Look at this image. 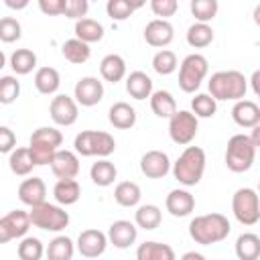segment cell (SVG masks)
Masks as SVG:
<instances>
[{"label": "cell", "mask_w": 260, "mask_h": 260, "mask_svg": "<svg viewBox=\"0 0 260 260\" xmlns=\"http://www.w3.org/2000/svg\"><path fill=\"white\" fill-rule=\"evenodd\" d=\"M232 232L230 219L223 213H205V215H195L189 221V236L193 242L201 246H211L217 242H223Z\"/></svg>", "instance_id": "cell-1"}, {"label": "cell", "mask_w": 260, "mask_h": 260, "mask_svg": "<svg viewBox=\"0 0 260 260\" xmlns=\"http://www.w3.org/2000/svg\"><path fill=\"white\" fill-rule=\"evenodd\" d=\"M209 95L215 102H240L246 98L248 91V79L244 77V73L236 71V69H228V71H215L209 81Z\"/></svg>", "instance_id": "cell-2"}, {"label": "cell", "mask_w": 260, "mask_h": 260, "mask_svg": "<svg viewBox=\"0 0 260 260\" xmlns=\"http://www.w3.org/2000/svg\"><path fill=\"white\" fill-rule=\"evenodd\" d=\"M173 177L185 185V187H195L205 173V150L201 146H187L179 158L173 162Z\"/></svg>", "instance_id": "cell-3"}, {"label": "cell", "mask_w": 260, "mask_h": 260, "mask_svg": "<svg viewBox=\"0 0 260 260\" xmlns=\"http://www.w3.org/2000/svg\"><path fill=\"white\" fill-rule=\"evenodd\" d=\"M73 146H75V154L108 158L116 150V140L112 134L104 130H81L75 136Z\"/></svg>", "instance_id": "cell-4"}, {"label": "cell", "mask_w": 260, "mask_h": 260, "mask_svg": "<svg viewBox=\"0 0 260 260\" xmlns=\"http://www.w3.org/2000/svg\"><path fill=\"white\" fill-rule=\"evenodd\" d=\"M256 160V146L248 134H234L225 146V167L232 173H246Z\"/></svg>", "instance_id": "cell-5"}, {"label": "cell", "mask_w": 260, "mask_h": 260, "mask_svg": "<svg viewBox=\"0 0 260 260\" xmlns=\"http://www.w3.org/2000/svg\"><path fill=\"white\" fill-rule=\"evenodd\" d=\"M28 219H30V225L45 232H61L69 225V213L61 205H55L49 201L30 207Z\"/></svg>", "instance_id": "cell-6"}, {"label": "cell", "mask_w": 260, "mask_h": 260, "mask_svg": "<svg viewBox=\"0 0 260 260\" xmlns=\"http://www.w3.org/2000/svg\"><path fill=\"white\" fill-rule=\"evenodd\" d=\"M209 71V63L201 53L187 55L179 65V87L185 93H195Z\"/></svg>", "instance_id": "cell-7"}, {"label": "cell", "mask_w": 260, "mask_h": 260, "mask_svg": "<svg viewBox=\"0 0 260 260\" xmlns=\"http://www.w3.org/2000/svg\"><path fill=\"white\" fill-rule=\"evenodd\" d=\"M232 211L242 225H256L260 221V201L256 189L252 187L238 189L232 197Z\"/></svg>", "instance_id": "cell-8"}, {"label": "cell", "mask_w": 260, "mask_h": 260, "mask_svg": "<svg viewBox=\"0 0 260 260\" xmlns=\"http://www.w3.org/2000/svg\"><path fill=\"white\" fill-rule=\"evenodd\" d=\"M199 130V120L189 110H177L169 118V136L175 144L187 146L195 140Z\"/></svg>", "instance_id": "cell-9"}, {"label": "cell", "mask_w": 260, "mask_h": 260, "mask_svg": "<svg viewBox=\"0 0 260 260\" xmlns=\"http://www.w3.org/2000/svg\"><path fill=\"white\" fill-rule=\"evenodd\" d=\"M30 228L28 211L22 209H12L6 215L0 217V244H6L16 238H24Z\"/></svg>", "instance_id": "cell-10"}, {"label": "cell", "mask_w": 260, "mask_h": 260, "mask_svg": "<svg viewBox=\"0 0 260 260\" xmlns=\"http://www.w3.org/2000/svg\"><path fill=\"white\" fill-rule=\"evenodd\" d=\"M49 116L57 126H73L79 116L75 100L67 93H57L49 104Z\"/></svg>", "instance_id": "cell-11"}, {"label": "cell", "mask_w": 260, "mask_h": 260, "mask_svg": "<svg viewBox=\"0 0 260 260\" xmlns=\"http://www.w3.org/2000/svg\"><path fill=\"white\" fill-rule=\"evenodd\" d=\"M102 98H104V83L93 75L81 77L73 87V100L77 106L91 108V106L100 104Z\"/></svg>", "instance_id": "cell-12"}, {"label": "cell", "mask_w": 260, "mask_h": 260, "mask_svg": "<svg viewBox=\"0 0 260 260\" xmlns=\"http://www.w3.org/2000/svg\"><path fill=\"white\" fill-rule=\"evenodd\" d=\"M77 252L85 258H98L106 252L108 248V238L104 232L100 230H83L79 236H77V244H75Z\"/></svg>", "instance_id": "cell-13"}, {"label": "cell", "mask_w": 260, "mask_h": 260, "mask_svg": "<svg viewBox=\"0 0 260 260\" xmlns=\"http://www.w3.org/2000/svg\"><path fill=\"white\" fill-rule=\"evenodd\" d=\"M106 238H108V244H112L114 248L126 250V248H130V246L136 242V238H138V228H136L132 221H128V219H118V221H114V223L108 228Z\"/></svg>", "instance_id": "cell-14"}, {"label": "cell", "mask_w": 260, "mask_h": 260, "mask_svg": "<svg viewBox=\"0 0 260 260\" xmlns=\"http://www.w3.org/2000/svg\"><path fill=\"white\" fill-rule=\"evenodd\" d=\"M140 171L148 179H162L171 171L169 154L162 150H148L140 156Z\"/></svg>", "instance_id": "cell-15"}, {"label": "cell", "mask_w": 260, "mask_h": 260, "mask_svg": "<svg viewBox=\"0 0 260 260\" xmlns=\"http://www.w3.org/2000/svg\"><path fill=\"white\" fill-rule=\"evenodd\" d=\"M175 39V28L169 20H162V18H154L150 20L146 26H144V41L150 45V47H156V49H162L167 45H171Z\"/></svg>", "instance_id": "cell-16"}, {"label": "cell", "mask_w": 260, "mask_h": 260, "mask_svg": "<svg viewBox=\"0 0 260 260\" xmlns=\"http://www.w3.org/2000/svg\"><path fill=\"white\" fill-rule=\"evenodd\" d=\"M53 175L59 179H75L79 175V158L73 150H57L49 162Z\"/></svg>", "instance_id": "cell-17"}, {"label": "cell", "mask_w": 260, "mask_h": 260, "mask_svg": "<svg viewBox=\"0 0 260 260\" xmlns=\"http://www.w3.org/2000/svg\"><path fill=\"white\" fill-rule=\"evenodd\" d=\"M18 199L28 205V207H35V205H41L45 203L47 199V185L41 177H28L24 179L20 185H18Z\"/></svg>", "instance_id": "cell-18"}, {"label": "cell", "mask_w": 260, "mask_h": 260, "mask_svg": "<svg viewBox=\"0 0 260 260\" xmlns=\"http://www.w3.org/2000/svg\"><path fill=\"white\" fill-rule=\"evenodd\" d=\"M165 207L173 217H187L195 209V197L187 189H173L165 199Z\"/></svg>", "instance_id": "cell-19"}, {"label": "cell", "mask_w": 260, "mask_h": 260, "mask_svg": "<svg viewBox=\"0 0 260 260\" xmlns=\"http://www.w3.org/2000/svg\"><path fill=\"white\" fill-rule=\"evenodd\" d=\"M232 118L242 128H254L260 124V106L252 100H240L232 108Z\"/></svg>", "instance_id": "cell-20"}, {"label": "cell", "mask_w": 260, "mask_h": 260, "mask_svg": "<svg viewBox=\"0 0 260 260\" xmlns=\"http://www.w3.org/2000/svg\"><path fill=\"white\" fill-rule=\"evenodd\" d=\"M108 120L118 130H130L136 124V110L128 102H116L108 110Z\"/></svg>", "instance_id": "cell-21"}, {"label": "cell", "mask_w": 260, "mask_h": 260, "mask_svg": "<svg viewBox=\"0 0 260 260\" xmlns=\"http://www.w3.org/2000/svg\"><path fill=\"white\" fill-rule=\"evenodd\" d=\"M100 75L110 83H118L126 77V61L122 55L110 53L100 61Z\"/></svg>", "instance_id": "cell-22"}, {"label": "cell", "mask_w": 260, "mask_h": 260, "mask_svg": "<svg viewBox=\"0 0 260 260\" xmlns=\"http://www.w3.org/2000/svg\"><path fill=\"white\" fill-rule=\"evenodd\" d=\"M136 260H177V256L169 244L148 240L136 248Z\"/></svg>", "instance_id": "cell-23"}, {"label": "cell", "mask_w": 260, "mask_h": 260, "mask_svg": "<svg viewBox=\"0 0 260 260\" xmlns=\"http://www.w3.org/2000/svg\"><path fill=\"white\" fill-rule=\"evenodd\" d=\"M53 197H55L57 205H63V207L73 205L81 197V187L75 179H59L53 187Z\"/></svg>", "instance_id": "cell-24"}, {"label": "cell", "mask_w": 260, "mask_h": 260, "mask_svg": "<svg viewBox=\"0 0 260 260\" xmlns=\"http://www.w3.org/2000/svg\"><path fill=\"white\" fill-rule=\"evenodd\" d=\"M126 91L134 100H146L152 93V79L144 71H132L126 77Z\"/></svg>", "instance_id": "cell-25"}, {"label": "cell", "mask_w": 260, "mask_h": 260, "mask_svg": "<svg viewBox=\"0 0 260 260\" xmlns=\"http://www.w3.org/2000/svg\"><path fill=\"white\" fill-rule=\"evenodd\" d=\"M61 85V75L55 67H39L35 73V87L43 95H53Z\"/></svg>", "instance_id": "cell-26"}, {"label": "cell", "mask_w": 260, "mask_h": 260, "mask_svg": "<svg viewBox=\"0 0 260 260\" xmlns=\"http://www.w3.org/2000/svg\"><path fill=\"white\" fill-rule=\"evenodd\" d=\"M75 39H79L81 43L85 45H91V43H98L104 39V26L102 22L93 20V18H81V20H75Z\"/></svg>", "instance_id": "cell-27"}, {"label": "cell", "mask_w": 260, "mask_h": 260, "mask_svg": "<svg viewBox=\"0 0 260 260\" xmlns=\"http://www.w3.org/2000/svg\"><path fill=\"white\" fill-rule=\"evenodd\" d=\"M148 100H150V110H152V114L158 116V118H171V116L177 112V102H175L173 93L167 91V89H156V91H152Z\"/></svg>", "instance_id": "cell-28"}, {"label": "cell", "mask_w": 260, "mask_h": 260, "mask_svg": "<svg viewBox=\"0 0 260 260\" xmlns=\"http://www.w3.org/2000/svg\"><path fill=\"white\" fill-rule=\"evenodd\" d=\"M118 177V169L112 160L108 158H100L91 165L89 169V179L98 185V187H110Z\"/></svg>", "instance_id": "cell-29"}, {"label": "cell", "mask_w": 260, "mask_h": 260, "mask_svg": "<svg viewBox=\"0 0 260 260\" xmlns=\"http://www.w3.org/2000/svg\"><path fill=\"white\" fill-rule=\"evenodd\" d=\"M8 167L16 177H26L32 173L35 162L28 152V146H16L8 156Z\"/></svg>", "instance_id": "cell-30"}, {"label": "cell", "mask_w": 260, "mask_h": 260, "mask_svg": "<svg viewBox=\"0 0 260 260\" xmlns=\"http://www.w3.org/2000/svg\"><path fill=\"white\" fill-rule=\"evenodd\" d=\"M75 254V244L67 236H55L45 248L47 260H71Z\"/></svg>", "instance_id": "cell-31"}, {"label": "cell", "mask_w": 260, "mask_h": 260, "mask_svg": "<svg viewBox=\"0 0 260 260\" xmlns=\"http://www.w3.org/2000/svg\"><path fill=\"white\" fill-rule=\"evenodd\" d=\"M236 256L240 260H258L260 258V238L252 232L240 234L236 240Z\"/></svg>", "instance_id": "cell-32"}, {"label": "cell", "mask_w": 260, "mask_h": 260, "mask_svg": "<svg viewBox=\"0 0 260 260\" xmlns=\"http://www.w3.org/2000/svg\"><path fill=\"white\" fill-rule=\"evenodd\" d=\"M140 197H142V191L134 181H122L114 189V199L122 207H136L140 203Z\"/></svg>", "instance_id": "cell-33"}, {"label": "cell", "mask_w": 260, "mask_h": 260, "mask_svg": "<svg viewBox=\"0 0 260 260\" xmlns=\"http://www.w3.org/2000/svg\"><path fill=\"white\" fill-rule=\"evenodd\" d=\"M160 221H162V213H160V209H158L156 205H152V203L140 205V207L136 209V213H134V225H136V228H142V230H146V232L156 230V228L160 225Z\"/></svg>", "instance_id": "cell-34"}, {"label": "cell", "mask_w": 260, "mask_h": 260, "mask_svg": "<svg viewBox=\"0 0 260 260\" xmlns=\"http://www.w3.org/2000/svg\"><path fill=\"white\" fill-rule=\"evenodd\" d=\"M61 55H63L69 63L81 65V63H85V61L89 59L91 49H89V45L81 43L79 39H69V41H65V43L61 45Z\"/></svg>", "instance_id": "cell-35"}, {"label": "cell", "mask_w": 260, "mask_h": 260, "mask_svg": "<svg viewBox=\"0 0 260 260\" xmlns=\"http://www.w3.org/2000/svg\"><path fill=\"white\" fill-rule=\"evenodd\" d=\"M213 28L209 24H203V22H193L189 28H187V43L193 47V49H205L213 43Z\"/></svg>", "instance_id": "cell-36"}, {"label": "cell", "mask_w": 260, "mask_h": 260, "mask_svg": "<svg viewBox=\"0 0 260 260\" xmlns=\"http://www.w3.org/2000/svg\"><path fill=\"white\" fill-rule=\"evenodd\" d=\"M10 67L16 75H28L37 67V55L30 49H16L10 55Z\"/></svg>", "instance_id": "cell-37"}, {"label": "cell", "mask_w": 260, "mask_h": 260, "mask_svg": "<svg viewBox=\"0 0 260 260\" xmlns=\"http://www.w3.org/2000/svg\"><path fill=\"white\" fill-rule=\"evenodd\" d=\"M140 6H142V2H128V0H108V4H106V12H108V16H110L112 20H118V22H122V20L130 18V16H132V12H134V10H138Z\"/></svg>", "instance_id": "cell-38"}, {"label": "cell", "mask_w": 260, "mask_h": 260, "mask_svg": "<svg viewBox=\"0 0 260 260\" xmlns=\"http://www.w3.org/2000/svg\"><path fill=\"white\" fill-rule=\"evenodd\" d=\"M16 254L20 260H41L45 256V246L39 238L24 236L16 248Z\"/></svg>", "instance_id": "cell-39"}, {"label": "cell", "mask_w": 260, "mask_h": 260, "mask_svg": "<svg viewBox=\"0 0 260 260\" xmlns=\"http://www.w3.org/2000/svg\"><path fill=\"white\" fill-rule=\"evenodd\" d=\"M189 8H191V14L195 16L197 22L207 24L209 20L215 18V14L219 10V4H217V0H191Z\"/></svg>", "instance_id": "cell-40"}, {"label": "cell", "mask_w": 260, "mask_h": 260, "mask_svg": "<svg viewBox=\"0 0 260 260\" xmlns=\"http://www.w3.org/2000/svg\"><path fill=\"white\" fill-rule=\"evenodd\" d=\"M217 110V102L209 95V93H197L191 100V114L199 120V118H211Z\"/></svg>", "instance_id": "cell-41"}, {"label": "cell", "mask_w": 260, "mask_h": 260, "mask_svg": "<svg viewBox=\"0 0 260 260\" xmlns=\"http://www.w3.org/2000/svg\"><path fill=\"white\" fill-rule=\"evenodd\" d=\"M177 55L169 49H160L154 53L152 57V69L158 73V75H171L175 69H177Z\"/></svg>", "instance_id": "cell-42"}, {"label": "cell", "mask_w": 260, "mask_h": 260, "mask_svg": "<svg viewBox=\"0 0 260 260\" xmlns=\"http://www.w3.org/2000/svg\"><path fill=\"white\" fill-rule=\"evenodd\" d=\"M59 148L51 146V144H45V142H37V140H30L28 142V152L32 156V162L35 167H43V165H49L55 156Z\"/></svg>", "instance_id": "cell-43"}, {"label": "cell", "mask_w": 260, "mask_h": 260, "mask_svg": "<svg viewBox=\"0 0 260 260\" xmlns=\"http://www.w3.org/2000/svg\"><path fill=\"white\" fill-rule=\"evenodd\" d=\"M20 95V81L14 75H2L0 77V104L10 106Z\"/></svg>", "instance_id": "cell-44"}, {"label": "cell", "mask_w": 260, "mask_h": 260, "mask_svg": "<svg viewBox=\"0 0 260 260\" xmlns=\"http://www.w3.org/2000/svg\"><path fill=\"white\" fill-rule=\"evenodd\" d=\"M22 37V26L14 16L0 18V41L2 43H16Z\"/></svg>", "instance_id": "cell-45"}, {"label": "cell", "mask_w": 260, "mask_h": 260, "mask_svg": "<svg viewBox=\"0 0 260 260\" xmlns=\"http://www.w3.org/2000/svg\"><path fill=\"white\" fill-rule=\"evenodd\" d=\"M30 140H37V142H45V144H51L55 148H59L63 144V134L61 130L53 128V126H41L37 128L32 134H30Z\"/></svg>", "instance_id": "cell-46"}, {"label": "cell", "mask_w": 260, "mask_h": 260, "mask_svg": "<svg viewBox=\"0 0 260 260\" xmlns=\"http://www.w3.org/2000/svg\"><path fill=\"white\" fill-rule=\"evenodd\" d=\"M150 10L154 12V16L167 20L169 16H173L179 10V2L177 0H152L150 2Z\"/></svg>", "instance_id": "cell-47"}, {"label": "cell", "mask_w": 260, "mask_h": 260, "mask_svg": "<svg viewBox=\"0 0 260 260\" xmlns=\"http://www.w3.org/2000/svg\"><path fill=\"white\" fill-rule=\"evenodd\" d=\"M87 10H89V2H87V0H65V10H63V14H65L67 18L81 20V18H85Z\"/></svg>", "instance_id": "cell-48"}, {"label": "cell", "mask_w": 260, "mask_h": 260, "mask_svg": "<svg viewBox=\"0 0 260 260\" xmlns=\"http://www.w3.org/2000/svg\"><path fill=\"white\" fill-rule=\"evenodd\" d=\"M16 148V134L8 126H0V154L12 152Z\"/></svg>", "instance_id": "cell-49"}, {"label": "cell", "mask_w": 260, "mask_h": 260, "mask_svg": "<svg viewBox=\"0 0 260 260\" xmlns=\"http://www.w3.org/2000/svg\"><path fill=\"white\" fill-rule=\"evenodd\" d=\"M39 8L47 16H61L65 10V0H39Z\"/></svg>", "instance_id": "cell-50"}, {"label": "cell", "mask_w": 260, "mask_h": 260, "mask_svg": "<svg viewBox=\"0 0 260 260\" xmlns=\"http://www.w3.org/2000/svg\"><path fill=\"white\" fill-rule=\"evenodd\" d=\"M4 4L12 10H22V8L28 6V0H4Z\"/></svg>", "instance_id": "cell-51"}, {"label": "cell", "mask_w": 260, "mask_h": 260, "mask_svg": "<svg viewBox=\"0 0 260 260\" xmlns=\"http://www.w3.org/2000/svg\"><path fill=\"white\" fill-rule=\"evenodd\" d=\"M181 260H209V258H205V256L199 254V252H185V254L181 256Z\"/></svg>", "instance_id": "cell-52"}, {"label": "cell", "mask_w": 260, "mask_h": 260, "mask_svg": "<svg viewBox=\"0 0 260 260\" xmlns=\"http://www.w3.org/2000/svg\"><path fill=\"white\" fill-rule=\"evenodd\" d=\"M258 79H260V71H254V75H252V85H254V93H256V95L260 93V89H258Z\"/></svg>", "instance_id": "cell-53"}, {"label": "cell", "mask_w": 260, "mask_h": 260, "mask_svg": "<svg viewBox=\"0 0 260 260\" xmlns=\"http://www.w3.org/2000/svg\"><path fill=\"white\" fill-rule=\"evenodd\" d=\"M4 65H6V57H4V53L0 51V69H2Z\"/></svg>", "instance_id": "cell-54"}]
</instances>
